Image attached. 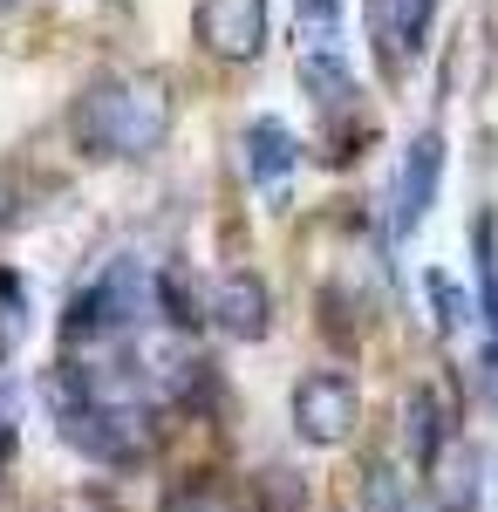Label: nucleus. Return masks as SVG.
<instances>
[{
	"mask_svg": "<svg viewBox=\"0 0 498 512\" xmlns=\"http://www.w3.org/2000/svg\"><path fill=\"white\" fill-rule=\"evenodd\" d=\"M430 14L437 0H362V21H369V48L389 76H403L423 55V35H430Z\"/></svg>",
	"mask_w": 498,
	"mask_h": 512,
	"instance_id": "0eeeda50",
	"label": "nucleus"
},
{
	"mask_svg": "<svg viewBox=\"0 0 498 512\" xmlns=\"http://www.w3.org/2000/svg\"><path fill=\"white\" fill-rule=\"evenodd\" d=\"M14 390H7V383H0V458H14Z\"/></svg>",
	"mask_w": 498,
	"mask_h": 512,
	"instance_id": "a211bd4d",
	"label": "nucleus"
},
{
	"mask_svg": "<svg viewBox=\"0 0 498 512\" xmlns=\"http://www.w3.org/2000/svg\"><path fill=\"white\" fill-rule=\"evenodd\" d=\"M301 89L314 110H348L355 103V76H348L342 48H301Z\"/></svg>",
	"mask_w": 498,
	"mask_h": 512,
	"instance_id": "9b49d317",
	"label": "nucleus"
},
{
	"mask_svg": "<svg viewBox=\"0 0 498 512\" xmlns=\"http://www.w3.org/2000/svg\"><path fill=\"white\" fill-rule=\"evenodd\" d=\"M403 512H444V506H437V492H417V499H410Z\"/></svg>",
	"mask_w": 498,
	"mask_h": 512,
	"instance_id": "6ab92c4d",
	"label": "nucleus"
},
{
	"mask_svg": "<svg viewBox=\"0 0 498 512\" xmlns=\"http://www.w3.org/2000/svg\"><path fill=\"white\" fill-rule=\"evenodd\" d=\"M294 171H301V144L280 117H253L246 123V178L267 205H287L294 192Z\"/></svg>",
	"mask_w": 498,
	"mask_h": 512,
	"instance_id": "6e6552de",
	"label": "nucleus"
},
{
	"mask_svg": "<svg viewBox=\"0 0 498 512\" xmlns=\"http://www.w3.org/2000/svg\"><path fill=\"white\" fill-rule=\"evenodd\" d=\"M41 403L55 437L89 465L130 472L157 451V403L130 376V362H55L41 376Z\"/></svg>",
	"mask_w": 498,
	"mask_h": 512,
	"instance_id": "f257e3e1",
	"label": "nucleus"
},
{
	"mask_svg": "<svg viewBox=\"0 0 498 512\" xmlns=\"http://www.w3.org/2000/svg\"><path fill=\"white\" fill-rule=\"evenodd\" d=\"M423 308H430V328H437L444 342L471 328V294H464V287L444 274V267H437V274H423Z\"/></svg>",
	"mask_w": 498,
	"mask_h": 512,
	"instance_id": "f8f14e48",
	"label": "nucleus"
},
{
	"mask_svg": "<svg viewBox=\"0 0 498 512\" xmlns=\"http://www.w3.org/2000/svg\"><path fill=\"white\" fill-rule=\"evenodd\" d=\"M69 130L89 158H123V164L151 158L171 137V82L151 69H110L76 96Z\"/></svg>",
	"mask_w": 498,
	"mask_h": 512,
	"instance_id": "f03ea898",
	"label": "nucleus"
},
{
	"mask_svg": "<svg viewBox=\"0 0 498 512\" xmlns=\"http://www.w3.org/2000/svg\"><path fill=\"white\" fill-rule=\"evenodd\" d=\"M471 246H478V315H485V383H492V403H498V239H492V212H478L471 226Z\"/></svg>",
	"mask_w": 498,
	"mask_h": 512,
	"instance_id": "9d476101",
	"label": "nucleus"
},
{
	"mask_svg": "<svg viewBox=\"0 0 498 512\" xmlns=\"http://www.w3.org/2000/svg\"><path fill=\"white\" fill-rule=\"evenodd\" d=\"M307 506V478L294 465H267L260 472V512H301Z\"/></svg>",
	"mask_w": 498,
	"mask_h": 512,
	"instance_id": "2eb2a0df",
	"label": "nucleus"
},
{
	"mask_svg": "<svg viewBox=\"0 0 498 512\" xmlns=\"http://www.w3.org/2000/svg\"><path fill=\"white\" fill-rule=\"evenodd\" d=\"M403 437H410V458L430 472V465L458 444V410H451V396H437L430 383L410 390V403H403Z\"/></svg>",
	"mask_w": 498,
	"mask_h": 512,
	"instance_id": "1a4fd4ad",
	"label": "nucleus"
},
{
	"mask_svg": "<svg viewBox=\"0 0 498 512\" xmlns=\"http://www.w3.org/2000/svg\"><path fill=\"white\" fill-rule=\"evenodd\" d=\"M7 212H14V192H7V178H0V226H7Z\"/></svg>",
	"mask_w": 498,
	"mask_h": 512,
	"instance_id": "aec40b11",
	"label": "nucleus"
},
{
	"mask_svg": "<svg viewBox=\"0 0 498 512\" xmlns=\"http://www.w3.org/2000/svg\"><path fill=\"white\" fill-rule=\"evenodd\" d=\"M192 28L205 41V55L219 62H260L267 55V0H198L192 7Z\"/></svg>",
	"mask_w": 498,
	"mask_h": 512,
	"instance_id": "39448f33",
	"label": "nucleus"
},
{
	"mask_svg": "<svg viewBox=\"0 0 498 512\" xmlns=\"http://www.w3.org/2000/svg\"><path fill=\"white\" fill-rule=\"evenodd\" d=\"M294 437L314 444V451H335L355 437L362 424V390H355V376L348 369H307L301 383H294Z\"/></svg>",
	"mask_w": 498,
	"mask_h": 512,
	"instance_id": "7ed1b4c3",
	"label": "nucleus"
},
{
	"mask_svg": "<svg viewBox=\"0 0 498 512\" xmlns=\"http://www.w3.org/2000/svg\"><path fill=\"white\" fill-rule=\"evenodd\" d=\"M301 48H342V0H294Z\"/></svg>",
	"mask_w": 498,
	"mask_h": 512,
	"instance_id": "ddd939ff",
	"label": "nucleus"
},
{
	"mask_svg": "<svg viewBox=\"0 0 498 512\" xmlns=\"http://www.w3.org/2000/svg\"><path fill=\"white\" fill-rule=\"evenodd\" d=\"M7 7H21V0H0V14H7Z\"/></svg>",
	"mask_w": 498,
	"mask_h": 512,
	"instance_id": "412c9836",
	"label": "nucleus"
},
{
	"mask_svg": "<svg viewBox=\"0 0 498 512\" xmlns=\"http://www.w3.org/2000/svg\"><path fill=\"white\" fill-rule=\"evenodd\" d=\"M403 506H410V492H403L396 472L376 458V465H369V512H403Z\"/></svg>",
	"mask_w": 498,
	"mask_h": 512,
	"instance_id": "dca6fc26",
	"label": "nucleus"
},
{
	"mask_svg": "<svg viewBox=\"0 0 498 512\" xmlns=\"http://www.w3.org/2000/svg\"><path fill=\"white\" fill-rule=\"evenodd\" d=\"M205 321L226 335V342H267L273 328V294L260 274H246V267H232V274L212 280V294H205Z\"/></svg>",
	"mask_w": 498,
	"mask_h": 512,
	"instance_id": "423d86ee",
	"label": "nucleus"
},
{
	"mask_svg": "<svg viewBox=\"0 0 498 512\" xmlns=\"http://www.w3.org/2000/svg\"><path fill=\"white\" fill-rule=\"evenodd\" d=\"M28 342V287L21 274H0V362Z\"/></svg>",
	"mask_w": 498,
	"mask_h": 512,
	"instance_id": "4468645a",
	"label": "nucleus"
},
{
	"mask_svg": "<svg viewBox=\"0 0 498 512\" xmlns=\"http://www.w3.org/2000/svg\"><path fill=\"white\" fill-rule=\"evenodd\" d=\"M444 192V137L437 130H423L417 144L403 151L396 164V192H389V239H410L430 219V205Z\"/></svg>",
	"mask_w": 498,
	"mask_h": 512,
	"instance_id": "20e7f679",
	"label": "nucleus"
},
{
	"mask_svg": "<svg viewBox=\"0 0 498 512\" xmlns=\"http://www.w3.org/2000/svg\"><path fill=\"white\" fill-rule=\"evenodd\" d=\"M164 512H239V506H232L226 492H212V485H185V492H178Z\"/></svg>",
	"mask_w": 498,
	"mask_h": 512,
	"instance_id": "f3484780",
	"label": "nucleus"
}]
</instances>
